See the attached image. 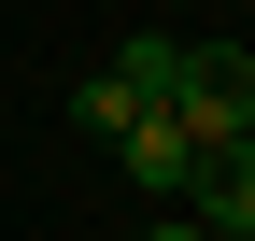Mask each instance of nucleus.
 Wrapping results in <instances>:
<instances>
[{
    "mask_svg": "<svg viewBox=\"0 0 255 241\" xmlns=\"http://www.w3.org/2000/svg\"><path fill=\"white\" fill-rule=\"evenodd\" d=\"M227 241H255V227H227Z\"/></svg>",
    "mask_w": 255,
    "mask_h": 241,
    "instance_id": "obj_6",
    "label": "nucleus"
},
{
    "mask_svg": "<svg viewBox=\"0 0 255 241\" xmlns=\"http://www.w3.org/2000/svg\"><path fill=\"white\" fill-rule=\"evenodd\" d=\"M142 241H213V227H199V213H170V227H142Z\"/></svg>",
    "mask_w": 255,
    "mask_h": 241,
    "instance_id": "obj_5",
    "label": "nucleus"
},
{
    "mask_svg": "<svg viewBox=\"0 0 255 241\" xmlns=\"http://www.w3.org/2000/svg\"><path fill=\"white\" fill-rule=\"evenodd\" d=\"M71 114H85V142H114V128H128V114H156V100H128V85H114V71H85V85H71Z\"/></svg>",
    "mask_w": 255,
    "mask_h": 241,
    "instance_id": "obj_4",
    "label": "nucleus"
},
{
    "mask_svg": "<svg viewBox=\"0 0 255 241\" xmlns=\"http://www.w3.org/2000/svg\"><path fill=\"white\" fill-rule=\"evenodd\" d=\"M184 213H199L213 241H227V227H255V142H241V156H199V199H184Z\"/></svg>",
    "mask_w": 255,
    "mask_h": 241,
    "instance_id": "obj_3",
    "label": "nucleus"
},
{
    "mask_svg": "<svg viewBox=\"0 0 255 241\" xmlns=\"http://www.w3.org/2000/svg\"><path fill=\"white\" fill-rule=\"evenodd\" d=\"M114 170L142 199H199V142H184V114H128L114 128Z\"/></svg>",
    "mask_w": 255,
    "mask_h": 241,
    "instance_id": "obj_2",
    "label": "nucleus"
},
{
    "mask_svg": "<svg viewBox=\"0 0 255 241\" xmlns=\"http://www.w3.org/2000/svg\"><path fill=\"white\" fill-rule=\"evenodd\" d=\"M170 114H184V142H199V156H241V142H255V57H241V43H184Z\"/></svg>",
    "mask_w": 255,
    "mask_h": 241,
    "instance_id": "obj_1",
    "label": "nucleus"
}]
</instances>
